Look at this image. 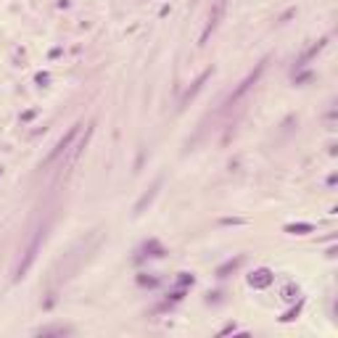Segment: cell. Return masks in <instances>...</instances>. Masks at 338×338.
Here are the masks:
<instances>
[{"label":"cell","mask_w":338,"mask_h":338,"mask_svg":"<svg viewBox=\"0 0 338 338\" xmlns=\"http://www.w3.org/2000/svg\"><path fill=\"white\" fill-rule=\"evenodd\" d=\"M209 77H211V69H206V71H204L201 77H198V80H196V82H193V87L188 90V93H185V95H182V106H185V103H190V101H193V95H196V93H198V90H201V87H204V82L209 80Z\"/></svg>","instance_id":"6"},{"label":"cell","mask_w":338,"mask_h":338,"mask_svg":"<svg viewBox=\"0 0 338 338\" xmlns=\"http://www.w3.org/2000/svg\"><path fill=\"white\" fill-rule=\"evenodd\" d=\"M272 280H275V275L267 267H262V270H256V272L249 275V285L251 288H267V285H272Z\"/></svg>","instance_id":"4"},{"label":"cell","mask_w":338,"mask_h":338,"mask_svg":"<svg viewBox=\"0 0 338 338\" xmlns=\"http://www.w3.org/2000/svg\"><path fill=\"white\" fill-rule=\"evenodd\" d=\"M159 185H161V180H156V182H153V188H151V190H148V193L140 198V201L135 204V214H143V211H146V206L153 201V198H156V190H159Z\"/></svg>","instance_id":"7"},{"label":"cell","mask_w":338,"mask_h":338,"mask_svg":"<svg viewBox=\"0 0 338 338\" xmlns=\"http://www.w3.org/2000/svg\"><path fill=\"white\" fill-rule=\"evenodd\" d=\"M243 262H246V256H243V254H240V256H235V259H227L225 264H220V267H217V278H227V275H230V272H235Z\"/></svg>","instance_id":"5"},{"label":"cell","mask_w":338,"mask_h":338,"mask_svg":"<svg viewBox=\"0 0 338 338\" xmlns=\"http://www.w3.org/2000/svg\"><path fill=\"white\" fill-rule=\"evenodd\" d=\"M45 233H48V225H40V227L35 230V238L29 240L27 251H24V259H21V262H19V267H16V275H13L16 280H21L24 275L29 272V267L35 264V256H37V251H40V243L45 240Z\"/></svg>","instance_id":"1"},{"label":"cell","mask_w":338,"mask_h":338,"mask_svg":"<svg viewBox=\"0 0 338 338\" xmlns=\"http://www.w3.org/2000/svg\"><path fill=\"white\" fill-rule=\"evenodd\" d=\"M80 127H82V125H74V127H71V130H69V132H66L64 137H61L58 143H56V148H53V151L48 153V159H45V166H51V164H53V161H56V159L61 156V153H66V151H69V146L74 143V137L80 135Z\"/></svg>","instance_id":"3"},{"label":"cell","mask_w":338,"mask_h":338,"mask_svg":"<svg viewBox=\"0 0 338 338\" xmlns=\"http://www.w3.org/2000/svg\"><path fill=\"white\" fill-rule=\"evenodd\" d=\"M325 42H328V40H320V42H315L312 48H309V51H306V53H304V56L296 61V69H301V66H306V64H309V61H312V58H315V56H317L322 48H325Z\"/></svg>","instance_id":"8"},{"label":"cell","mask_w":338,"mask_h":338,"mask_svg":"<svg viewBox=\"0 0 338 338\" xmlns=\"http://www.w3.org/2000/svg\"><path fill=\"white\" fill-rule=\"evenodd\" d=\"M233 330H235V322H227V325L220 330V335H227V333H233Z\"/></svg>","instance_id":"10"},{"label":"cell","mask_w":338,"mask_h":338,"mask_svg":"<svg viewBox=\"0 0 338 338\" xmlns=\"http://www.w3.org/2000/svg\"><path fill=\"white\" fill-rule=\"evenodd\" d=\"M312 230H315V225H285V233H291V235H306Z\"/></svg>","instance_id":"9"},{"label":"cell","mask_w":338,"mask_h":338,"mask_svg":"<svg viewBox=\"0 0 338 338\" xmlns=\"http://www.w3.org/2000/svg\"><path fill=\"white\" fill-rule=\"evenodd\" d=\"M264 69H267V61H262V64H259V66H256V69H254V71H251L249 77H246V80H243V82H240V85H238V87L233 90V93H230V98H227V106L238 103V101H240V98H243L246 93H249V90H251V87H254V85L259 82V77L264 74Z\"/></svg>","instance_id":"2"}]
</instances>
